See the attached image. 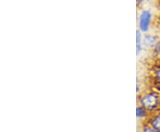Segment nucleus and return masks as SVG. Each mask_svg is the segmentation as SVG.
<instances>
[{
  "label": "nucleus",
  "instance_id": "10",
  "mask_svg": "<svg viewBox=\"0 0 160 132\" xmlns=\"http://www.w3.org/2000/svg\"><path fill=\"white\" fill-rule=\"evenodd\" d=\"M144 1H145V0H136V2H137V5H141V4H142Z\"/></svg>",
  "mask_w": 160,
  "mask_h": 132
},
{
  "label": "nucleus",
  "instance_id": "11",
  "mask_svg": "<svg viewBox=\"0 0 160 132\" xmlns=\"http://www.w3.org/2000/svg\"><path fill=\"white\" fill-rule=\"evenodd\" d=\"M157 3H158V6H159L160 8V0H157Z\"/></svg>",
  "mask_w": 160,
  "mask_h": 132
},
{
  "label": "nucleus",
  "instance_id": "3",
  "mask_svg": "<svg viewBox=\"0 0 160 132\" xmlns=\"http://www.w3.org/2000/svg\"><path fill=\"white\" fill-rule=\"evenodd\" d=\"M159 36L158 35L152 33H145L143 34V46L147 49H154L155 45H157Z\"/></svg>",
  "mask_w": 160,
  "mask_h": 132
},
{
  "label": "nucleus",
  "instance_id": "2",
  "mask_svg": "<svg viewBox=\"0 0 160 132\" xmlns=\"http://www.w3.org/2000/svg\"><path fill=\"white\" fill-rule=\"evenodd\" d=\"M153 14L149 9H142L139 12L137 19L138 29L142 31L143 34L148 33L152 25Z\"/></svg>",
  "mask_w": 160,
  "mask_h": 132
},
{
  "label": "nucleus",
  "instance_id": "6",
  "mask_svg": "<svg viewBox=\"0 0 160 132\" xmlns=\"http://www.w3.org/2000/svg\"><path fill=\"white\" fill-rule=\"evenodd\" d=\"M148 123L152 128H154L157 131L160 132V113L159 114H156V115H152L149 118Z\"/></svg>",
  "mask_w": 160,
  "mask_h": 132
},
{
  "label": "nucleus",
  "instance_id": "5",
  "mask_svg": "<svg viewBox=\"0 0 160 132\" xmlns=\"http://www.w3.org/2000/svg\"><path fill=\"white\" fill-rule=\"evenodd\" d=\"M150 72L152 80L160 82V59H157L156 63L152 66Z\"/></svg>",
  "mask_w": 160,
  "mask_h": 132
},
{
  "label": "nucleus",
  "instance_id": "8",
  "mask_svg": "<svg viewBox=\"0 0 160 132\" xmlns=\"http://www.w3.org/2000/svg\"><path fill=\"white\" fill-rule=\"evenodd\" d=\"M152 52H153V55L157 58V59H160V36L157 45H155L154 49L152 50Z\"/></svg>",
  "mask_w": 160,
  "mask_h": 132
},
{
  "label": "nucleus",
  "instance_id": "7",
  "mask_svg": "<svg viewBox=\"0 0 160 132\" xmlns=\"http://www.w3.org/2000/svg\"><path fill=\"white\" fill-rule=\"evenodd\" d=\"M148 111L145 109L143 106H142L141 105L138 104L137 106H136V117L138 119H143V118H146L147 115H148Z\"/></svg>",
  "mask_w": 160,
  "mask_h": 132
},
{
  "label": "nucleus",
  "instance_id": "4",
  "mask_svg": "<svg viewBox=\"0 0 160 132\" xmlns=\"http://www.w3.org/2000/svg\"><path fill=\"white\" fill-rule=\"evenodd\" d=\"M143 33L139 29H136L135 32V50L136 56H140L143 51Z\"/></svg>",
  "mask_w": 160,
  "mask_h": 132
},
{
  "label": "nucleus",
  "instance_id": "1",
  "mask_svg": "<svg viewBox=\"0 0 160 132\" xmlns=\"http://www.w3.org/2000/svg\"><path fill=\"white\" fill-rule=\"evenodd\" d=\"M138 103L148 112H154L160 106V93L153 89L140 92L138 96Z\"/></svg>",
  "mask_w": 160,
  "mask_h": 132
},
{
  "label": "nucleus",
  "instance_id": "9",
  "mask_svg": "<svg viewBox=\"0 0 160 132\" xmlns=\"http://www.w3.org/2000/svg\"><path fill=\"white\" fill-rule=\"evenodd\" d=\"M140 132H158V131L155 130L154 128H152V127L150 126L149 124H148V125H146V126H143Z\"/></svg>",
  "mask_w": 160,
  "mask_h": 132
}]
</instances>
